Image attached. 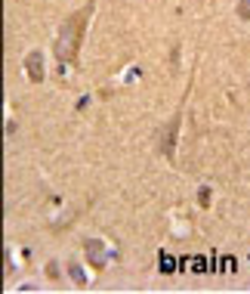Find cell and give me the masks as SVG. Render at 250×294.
<instances>
[{
    "label": "cell",
    "mask_w": 250,
    "mask_h": 294,
    "mask_svg": "<svg viewBox=\"0 0 250 294\" xmlns=\"http://www.w3.org/2000/svg\"><path fill=\"white\" fill-rule=\"evenodd\" d=\"M90 13H93V4H86L78 16H71V19L62 25L59 44H56V56H59L62 62H74V59H78V47H80V41H84V28H86Z\"/></svg>",
    "instance_id": "obj_1"
},
{
    "label": "cell",
    "mask_w": 250,
    "mask_h": 294,
    "mask_svg": "<svg viewBox=\"0 0 250 294\" xmlns=\"http://www.w3.org/2000/svg\"><path fill=\"white\" fill-rule=\"evenodd\" d=\"M25 71L31 75V81H34V84H40V81H44V53H40V50L28 53V59H25Z\"/></svg>",
    "instance_id": "obj_2"
},
{
    "label": "cell",
    "mask_w": 250,
    "mask_h": 294,
    "mask_svg": "<svg viewBox=\"0 0 250 294\" xmlns=\"http://www.w3.org/2000/svg\"><path fill=\"white\" fill-rule=\"evenodd\" d=\"M176 133H180V115H176L170 124H167V133H164V142H160V152H164L167 158H173V139Z\"/></svg>",
    "instance_id": "obj_3"
},
{
    "label": "cell",
    "mask_w": 250,
    "mask_h": 294,
    "mask_svg": "<svg viewBox=\"0 0 250 294\" xmlns=\"http://www.w3.org/2000/svg\"><path fill=\"white\" fill-rule=\"evenodd\" d=\"M86 257H90V263H93L96 269L105 266V254H102V245H99V242H86Z\"/></svg>",
    "instance_id": "obj_4"
},
{
    "label": "cell",
    "mask_w": 250,
    "mask_h": 294,
    "mask_svg": "<svg viewBox=\"0 0 250 294\" xmlns=\"http://www.w3.org/2000/svg\"><path fill=\"white\" fill-rule=\"evenodd\" d=\"M180 266H182V269H192V272H207V269H210V263L204 260V257H182Z\"/></svg>",
    "instance_id": "obj_5"
},
{
    "label": "cell",
    "mask_w": 250,
    "mask_h": 294,
    "mask_svg": "<svg viewBox=\"0 0 250 294\" xmlns=\"http://www.w3.org/2000/svg\"><path fill=\"white\" fill-rule=\"evenodd\" d=\"M176 266H180V263H176V257H173L170 251H160V272H164V275H173Z\"/></svg>",
    "instance_id": "obj_6"
},
{
    "label": "cell",
    "mask_w": 250,
    "mask_h": 294,
    "mask_svg": "<svg viewBox=\"0 0 250 294\" xmlns=\"http://www.w3.org/2000/svg\"><path fill=\"white\" fill-rule=\"evenodd\" d=\"M220 269H222V272H235V257H222V260H220Z\"/></svg>",
    "instance_id": "obj_7"
},
{
    "label": "cell",
    "mask_w": 250,
    "mask_h": 294,
    "mask_svg": "<svg viewBox=\"0 0 250 294\" xmlns=\"http://www.w3.org/2000/svg\"><path fill=\"white\" fill-rule=\"evenodd\" d=\"M238 16L241 19H250V0H241L238 4Z\"/></svg>",
    "instance_id": "obj_8"
},
{
    "label": "cell",
    "mask_w": 250,
    "mask_h": 294,
    "mask_svg": "<svg viewBox=\"0 0 250 294\" xmlns=\"http://www.w3.org/2000/svg\"><path fill=\"white\" fill-rule=\"evenodd\" d=\"M71 279H74V282H80V285L86 282V279H84V272H80V266H78V263H71Z\"/></svg>",
    "instance_id": "obj_9"
},
{
    "label": "cell",
    "mask_w": 250,
    "mask_h": 294,
    "mask_svg": "<svg viewBox=\"0 0 250 294\" xmlns=\"http://www.w3.org/2000/svg\"><path fill=\"white\" fill-rule=\"evenodd\" d=\"M201 205H204V208L210 205V189H201Z\"/></svg>",
    "instance_id": "obj_10"
}]
</instances>
